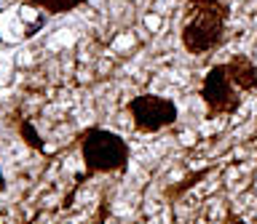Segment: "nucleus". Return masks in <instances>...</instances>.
<instances>
[{
	"mask_svg": "<svg viewBox=\"0 0 257 224\" xmlns=\"http://www.w3.org/2000/svg\"><path fill=\"white\" fill-rule=\"evenodd\" d=\"M228 8L220 0H190L182 24V46L190 54H209L222 43Z\"/></svg>",
	"mask_w": 257,
	"mask_h": 224,
	"instance_id": "f257e3e1",
	"label": "nucleus"
},
{
	"mask_svg": "<svg viewBox=\"0 0 257 224\" xmlns=\"http://www.w3.org/2000/svg\"><path fill=\"white\" fill-rule=\"evenodd\" d=\"M83 163L91 174L96 171H123L128 166V147L118 134L88 128L83 136Z\"/></svg>",
	"mask_w": 257,
	"mask_h": 224,
	"instance_id": "f03ea898",
	"label": "nucleus"
},
{
	"mask_svg": "<svg viewBox=\"0 0 257 224\" xmlns=\"http://www.w3.org/2000/svg\"><path fill=\"white\" fill-rule=\"evenodd\" d=\"M241 88L233 83L228 64H217L206 72L204 83H201V99L206 104L209 118H220V115H233L241 107Z\"/></svg>",
	"mask_w": 257,
	"mask_h": 224,
	"instance_id": "7ed1b4c3",
	"label": "nucleus"
},
{
	"mask_svg": "<svg viewBox=\"0 0 257 224\" xmlns=\"http://www.w3.org/2000/svg\"><path fill=\"white\" fill-rule=\"evenodd\" d=\"M128 112H132L134 128L142 134H156L166 126H174L177 115H180V110H177L172 99H164V96H156V94H145L132 99Z\"/></svg>",
	"mask_w": 257,
	"mask_h": 224,
	"instance_id": "20e7f679",
	"label": "nucleus"
},
{
	"mask_svg": "<svg viewBox=\"0 0 257 224\" xmlns=\"http://www.w3.org/2000/svg\"><path fill=\"white\" fill-rule=\"evenodd\" d=\"M228 72H230L233 83H236L241 91H254L257 88V67L249 56H244V54L233 56L228 62Z\"/></svg>",
	"mask_w": 257,
	"mask_h": 224,
	"instance_id": "39448f33",
	"label": "nucleus"
},
{
	"mask_svg": "<svg viewBox=\"0 0 257 224\" xmlns=\"http://www.w3.org/2000/svg\"><path fill=\"white\" fill-rule=\"evenodd\" d=\"M30 3L46 8V11H51V14H62V11H70V8H75L78 3H83V0H30Z\"/></svg>",
	"mask_w": 257,
	"mask_h": 224,
	"instance_id": "423d86ee",
	"label": "nucleus"
},
{
	"mask_svg": "<svg viewBox=\"0 0 257 224\" xmlns=\"http://www.w3.org/2000/svg\"><path fill=\"white\" fill-rule=\"evenodd\" d=\"M22 134H24V139H27L32 147H43V142H40V136L35 134V128H32L30 120H24V123H22Z\"/></svg>",
	"mask_w": 257,
	"mask_h": 224,
	"instance_id": "0eeeda50",
	"label": "nucleus"
},
{
	"mask_svg": "<svg viewBox=\"0 0 257 224\" xmlns=\"http://www.w3.org/2000/svg\"><path fill=\"white\" fill-rule=\"evenodd\" d=\"M225 224H246V222L241 219V216H228V222H225Z\"/></svg>",
	"mask_w": 257,
	"mask_h": 224,
	"instance_id": "6e6552de",
	"label": "nucleus"
},
{
	"mask_svg": "<svg viewBox=\"0 0 257 224\" xmlns=\"http://www.w3.org/2000/svg\"><path fill=\"white\" fill-rule=\"evenodd\" d=\"M0 187H6V184H3V174H0Z\"/></svg>",
	"mask_w": 257,
	"mask_h": 224,
	"instance_id": "1a4fd4ad",
	"label": "nucleus"
}]
</instances>
